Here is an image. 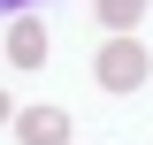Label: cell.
Here are the masks:
<instances>
[{
    "label": "cell",
    "mask_w": 153,
    "mask_h": 145,
    "mask_svg": "<svg viewBox=\"0 0 153 145\" xmlns=\"http://www.w3.org/2000/svg\"><path fill=\"white\" fill-rule=\"evenodd\" d=\"M100 84H107V92H138V84H146V46H130V38L115 31V46L100 54Z\"/></svg>",
    "instance_id": "1"
},
{
    "label": "cell",
    "mask_w": 153,
    "mask_h": 145,
    "mask_svg": "<svg viewBox=\"0 0 153 145\" xmlns=\"http://www.w3.org/2000/svg\"><path fill=\"white\" fill-rule=\"evenodd\" d=\"M16 138L23 145H69V107H31L16 122Z\"/></svg>",
    "instance_id": "2"
},
{
    "label": "cell",
    "mask_w": 153,
    "mask_h": 145,
    "mask_svg": "<svg viewBox=\"0 0 153 145\" xmlns=\"http://www.w3.org/2000/svg\"><path fill=\"white\" fill-rule=\"evenodd\" d=\"M8 61H16V69H38V61H46V31H38L31 16L8 31Z\"/></svg>",
    "instance_id": "3"
},
{
    "label": "cell",
    "mask_w": 153,
    "mask_h": 145,
    "mask_svg": "<svg viewBox=\"0 0 153 145\" xmlns=\"http://www.w3.org/2000/svg\"><path fill=\"white\" fill-rule=\"evenodd\" d=\"M100 8V23H107V31H130L138 16H146V0H92Z\"/></svg>",
    "instance_id": "4"
},
{
    "label": "cell",
    "mask_w": 153,
    "mask_h": 145,
    "mask_svg": "<svg viewBox=\"0 0 153 145\" xmlns=\"http://www.w3.org/2000/svg\"><path fill=\"white\" fill-rule=\"evenodd\" d=\"M8 107H16V99H8V92H0V115H8Z\"/></svg>",
    "instance_id": "5"
},
{
    "label": "cell",
    "mask_w": 153,
    "mask_h": 145,
    "mask_svg": "<svg viewBox=\"0 0 153 145\" xmlns=\"http://www.w3.org/2000/svg\"><path fill=\"white\" fill-rule=\"evenodd\" d=\"M0 8H31V0H0Z\"/></svg>",
    "instance_id": "6"
}]
</instances>
